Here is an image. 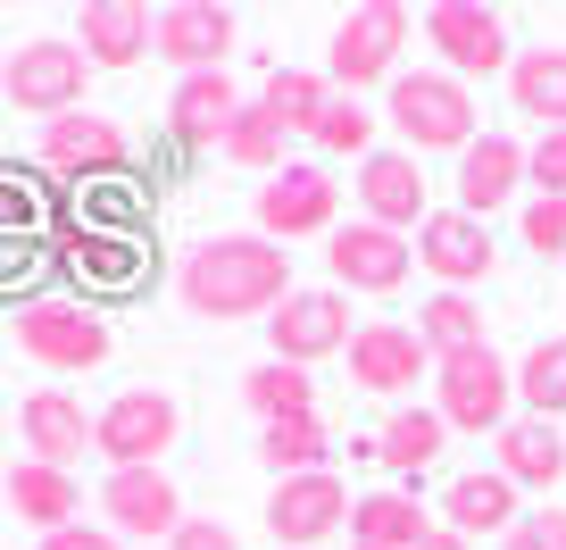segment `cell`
Returning a JSON list of instances; mask_svg holds the SVG:
<instances>
[{
  "instance_id": "obj_1",
  "label": "cell",
  "mask_w": 566,
  "mask_h": 550,
  "mask_svg": "<svg viewBox=\"0 0 566 550\" xmlns=\"http://www.w3.org/2000/svg\"><path fill=\"white\" fill-rule=\"evenodd\" d=\"M184 309L192 318H266V309L292 301V250H275L266 234H217V242H200L192 259H184Z\"/></svg>"
},
{
  "instance_id": "obj_2",
  "label": "cell",
  "mask_w": 566,
  "mask_h": 550,
  "mask_svg": "<svg viewBox=\"0 0 566 550\" xmlns=\"http://www.w3.org/2000/svg\"><path fill=\"white\" fill-rule=\"evenodd\" d=\"M384 117L391 134H400L408 159H424V151H467L475 143V92L459 84V75L442 68H408L384 84Z\"/></svg>"
},
{
  "instance_id": "obj_3",
  "label": "cell",
  "mask_w": 566,
  "mask_h": 550,
  "mask_svg": "<svg viewBox=\"0 0 566 550\" xmlns=\"http://www.w3.org/2000/svg\"><path fill=\"white\" fill-rule=\"evenodd\" d=\"M433 408H442L450 434H509L516 426V367L492 342L433 359Z\"/></svg>"
},
{
  "instance_id": "obj_4",
  "label": "cell",
  "mask_w": 566,
  "mask_h": 550,
  "mask_svg": "<svg viewBox=\"0 0 566 550\" xmlns=\"http://www.w3.org/2000/svg\"><path fill=\"white\" fill-rule=\"evenodd\" d=\"M400 51H408V9L400 0H375V9H350L325 42V84L334 92H367V84H391L400 75Z\"/></svg>"
},
{
  "instance_id": "obj_5",
  "label": "cell",
  "mask_w": 566,
  "mask_h": 550,
  "mask_svg": "<svg viewBox=\"0 0 566 550\" xmlns=\"http://www.w3.org/2000/svg\"><path fill=\"white\" fill-rule=\"evenodd\" d=\"M176 426H184L176 392L134 384V392H117V401L92 417V450L108 459V476H125V467H159V450H176Z\"/></svg>"
},
{
  "instance_id": "obj_6",
  "label": "cell",
  "mask_w": 566,
  "mask_h": 550,
  "mask_svg": "<svg viewBox=\"0 0 566 550\" xmlns=\"http://www.w3.org/2000/svg\"><path fill=\"white\" fill-rule=\"evenodd\" d=\"M424 42L442 51V75H500V68H516V51H509V25L492 18V9H475V0H433L424 9Z\"/></svg>"
},
{
  "instance_id": "obj_7",
  "label": "cell",
  "mask_w": 566,
  "mask_h": 550,
  "mask_svg": "<svg viewBox=\"0 0 566 550\" xmlns=\"http://www.w3.org/2000/svg\"><path fill=\"white\" fill-rule=\"evenodd\" d=\"M134 143H125V125L101 117V108H67V117L42 125V167L67 184H101V176H125Z\"/></svg>"
},
{
  "instance_id": "obj_8",
  "label": "cell",
  "mask_w": 566,
  "mask_h": 550,
  "mask_svg": "<svg viewBox=\"0 0 566 550\" xmlns=\"http://www.w3.org/2000/svg\"><path fill=\"white\" fill-rule=\"evenodd\" d=\"M84 75H92V59L75 51V42L42 34V42H25V51L9 59V101L51 125V117H67V108H84Z\"/></svg>"
},
{
  "instance_id": "obj_9",
  "label": "cell",
  "mask_w": 566,
  "mask_h": 550,
  "mask_svg": "<svg viewBox=\"0 0 566 550\" xmlns=\"http://www.w3.org/2000/svg\"><path fill=\"white\" fill-rule=\"evenodd\" d=\"M424 375H433V351H424L417 325H400V318L358 325V342H350V384H358V392H375V401H400V392H417Z\"/></svg>"
},
{
  "instance_id": "obj_10",
  "label": "cell",
  "mask_w": 566,
  "mask_h": 550,
  "mask_svg": "<svg viewBox=\"0 0 566 550\" xmlns=\"http://www.w3.org/2000/svg\"><path fill=\"white\" fill-rule=\"evenodd\" d=\"M18 342H25V359H42V367H59V375H84V367L108 359V325L92 318L84 301H34L18 318Z\"/></svg>"
},
{
  "instance_id": "obj_11",
  "label": "cell",
  "mask_w": 566,
  "mask_h": 550,
  "mask_svg": "<svg viewBox=\"0 0 566 550\" xmlns=\"http://www.w3.org/2000/svg\"><path fill=\"white\" fill-rule=\"evenodd\" d=\"M342 217V184L325 167H283L259 184V234L266 242H292V234H334Z\"/></svg>"
},
{
  "instance_id": "obj_12",
  "label": "cell",
  "mask_w": 566,
  "mask_h": 550,
  "mask_svg": "<svg viewBox=\"0 0 566 550\" xmlns=\"http://www.w3.org/2000/svg\"><path fill=\"white\" fill-rule=\"evenodd\" d=\"M266 342H275L283 367H308L325 351H350V292H292V301L266 318Z\"/></svg>"
},
{
  "instance_id": "obj_13",
  "label": "cell",
  "mask_w": 566,
  "mask_h": 550,
  "mask_svg": "<svg viewBox=\"0 0 566 550\" xmlns=\"http://www.w3.org/2000/svg\"><path fill=\"white\" fill-rule=\"evenodd\" d=\"M334 526H350V492H342L334 467H317V476H283L275 492H266V533L292 550L325 542Z\"/></svg>"
},
{
  "instance_id": "obj_14",
  "label": "cell",
  "mask_w": 566,
  "mask_h": 550,
  "mask_svg": "<svg viewBox=\"0 0 566 550\" xmlns=\"http://www.w3.org/2000/svg\"><path fill=\"white\" fill-rule=\"evenodd\" d=\"M101 517H108V533H134V542H176V526H184V500H176V484H167V467H125V476H108L101 484Z\"/></svg>"
},
{
  "instance_id": "obj_15",
  "label": "cell",
  "mask_w": 566,
  "mask_h": 550,
  "mask_svg": "<svg viewBox=\"0 0 566 550\" xmlns=\"http://www.w3.org/2000/svg\"><path fill=\"white\" fill-rule=\"evenodd\" d=\"M417 267L424 276H442V292H467L492 276V234H483V217L467 209H433L417 226Z\"/></svg>"
},
{
  "instance_id": "obj_16",
  "label": "cell",
  "mask_w": 566,
  "mask_h": 550,
  "mask_svg": "<svg viewBox=\"0 0 566 550\" xmlns=\"http://www.w3.org/2000/svg\"><path fill=\"white\" fill-rule=\"evenodd\" d=\"M408 259L417 250L400 242L391 226H334V250H325V267H334V292H391L408 276Z\"/></svg>"
},
{
  "instance_id": "obj_17",
  "label": "cell",
  "mask_w": 566,
  "mask_h": 550,
  "mask_svg": "<svg viewBox=\"0 0 566 550\" xmlns=\"http://www.w3.org/2000/svg\"><path fill=\"white\" fill-rule=\"evenodd\" d=\"M242 108L250 101L233 92L226 68H217V75H184L176 101H167V134H176V151H226V134H233Z\"/></svg>"
},
{
  "instance_id": "obj_18",
  "label": "cell",
  "mask_w": 566,
  "mask_h": 550,
  "mask_svg": "<svg viewBox=\"0 0 566 550\" xmlns=\"http://www.w3.org/2000/svg\"><path fill=\"white\" fill-rule=\"evenodd\" d=\"M159 59H176L184 75H217L233 51V9H217V0H176V9H159V42H150Z\"/></svg>"
},
{
  "instance_id": "obj_19",
  "label": "cell",
  "mask_w": 566,
  "mask_h": 550,
  "mask_svg": "<svg viewBox=\"0 0 566 550\" xmlns=\"http://www.w3.org/2000/svg\"><path fill=\"white\" fill-rule=\"evenodd\" d=\"M358 209H367V226H424V159H408V151H375V159H358Z\"/></svg>"
},
{
  "instance_id": "obj_20",
  "label": "cell",
  "mask_w": 566,
  "mask_h": 550,
  "mask_svg": "<svg viewBox=\"0 0 566 550\" xmlns=\"http://www.w3.org/2000/svg\"><path fill=\"white\" fill-rule=\"evenodd\" d=\"M18 426H25V450H34L42 467H75L92 450V417H84V401H67V392H25V408H18Z\"/></svg>"
},
{
  "instance_id": "obj_21",
  "label": "cell",
  "mask_w": 566,
  "mask_h": 550,
  "mask_svg": "<svg viewBox=\"0 0 566 550\" xmlns=\"http://www.w3.org/2000/svg\"><path fill=\"white\" fill-rule=\"evenodd\" d=\"M150 42H159V18H150L142 0H92V9H84V34H75V51H84L92 68H134Z\"/></svg>"
},
{
  "instance_id": "obj_22",
  "label": "cell",
  "mask_w": 566,
  "mask_h": 550,
  "mask_svg": "<svg viewBox=\"0 0 566 550\" xmlns=\"http://www.w3.org/2000/svg\"><path fill=\"white\" fill-rule=\"evenodd\" d=\"M500 476L516 484V492H558L566 484V426H549V417H516L509 434H500Z\"/></svg>"
},
{
  "instance_id": "obj_23",
  "label": "cell",
  "mask_w": 566,
  "mask_h": 550,
  "mask_svg": "<svg viewBox=\"0 0 566 550\" xmlns=\"http://www.w3.org/2000/svg\"><path fill=\"white\" fill-rule=\"evenodd\" d=\"M0 500L18 509V526H34V533H59V526H84V492H75V476L67 467H42V459H25V467H9V484H0Z\"/></svg>"
},
{
  "instance_id": "obj_24",
  "label": "cell",
  "mask_w": 566,
  "mask_h": 550,
  "mask_svg": "<svg viewBox=\"0 0 566 550\" xmlns=\"http://www.w3.org/2000/svg\"><path fill=\"white\" fill-rule=\"evenodd\" d=\"M516 184H525V151H516L509 134H475V143L459 151V209L467 217H492Z\"/></svg>"
},
{
  "instance_id": "obj_25",
  "label": "cell",
  "mask_w": 566,
  "mask_h": 550,
  "mask_svg": "<svg viewBox=\"0 0 566 550\" xmlns=\"http://www.w3.org/2000/svg\"><path fill=\"white\" fill-rule=\"evenodd\" d=\"M59 259H67L75 284H108V292H134L142 276L159 267L150 250L134 242V234H92V226H84V234H67V242H59Z\"/></svg>"
},
{
  "instance_id": "obj_26",
  "label": "cell",
  "mask_w": 566,
  "mask_h": 550,
  "mask_svg": "<svg viewBox=\"0 0 566 550\" xmlns=\"http://www.w3.org/2000/svg\"><path fill=\"white\" fill-rule=\"evenodd\" d=\"M433 517L417 509V492H367L350 500V550H424Z\"/></svg>"
},
{
  "instance_id": "obj_27",
  "label": "cell",
  "mask_w": 566,
  "mask_h": 550,
  "mask_svg": "<svg viewBox=\"0 0 566 550\" xmlns=\"http://www.w3.org/2000/svg\"><path fill=\"white\" fill-rule=\"evenodd\" d=\"M442 450H450L442 408H391L384 426H375V459H384L391 476H408V484H417L424 467H442Z\"/></svg>"
},
{
  "instance_id": "obj_28",
  "label": "cell",
  "mask_w": 566,
  "mask_h": 550,
  "mask_svg": "<svg viewBox=\"0 0 566 550\" xmlns=\"http://www.w3.org/2000/svg\"><path fill=\"white\" fill-rule=\"evenodd\" d=\"M442 526L467 533V542H475V533H509V526H516V484L500 476V467H492V476H450Z\"/></svg>"
},
{
  "instance_id": "obj_29",
  "label": "cell",
  "mask_w": 566,
  "mask_h": 550,
  "mask_svg": "<svg viewBox=\"0 0 566 550\" xmlns=\"http://www.w3.org/2000/svg\"><path fill=\"white\" fill-rule=\"evenodd\" d=\"M509 101H516V117H533L542 134H558L566 125V51H516Z\"/></svg>"
},
{
  "instance_id": "obj_30",
  "label": "cell",
  "mask_w": 566,
  "mask_h": 550,
  "mask_svg": "<svg viewBox=\"0 0 566 550\" xmlns=\"http://www.w3.org/2000/svg\"><path fill=\"white\" fill-rule=\"evenodd\" d=\"M242 401L259 408V426H283V417H317V384H308V367H283V359H266V367L242 375Z\"/></svg>"
},
{
  "instance_id": "obj_31",
  "label": "cell",
  "mask_w": 566,
  "mask_h": 550,
  "mask_svg": "<svg viewBox=\"0 0 566 550\" xmlns=\"http://www.w3.org/2000/svg\"><path fill=\"white\" fill-rule=\"evenodd\" d=\"M325 101H334V84L308 75V68H275V75H266V92H259V108L283 125V134H308V125L325 117Z\"/></svg>"
},
{
  "instance_id": "obj_32",
  "label": "cell",
  "mask_w": 566,
  "mask_h": 550,
  "mask_svg": "<svg viewBox=\"0 0 566 550\" xmlns=\"http://www.w3.org/2000/svg\"><path fill=\"white\" fill-rule=\"evenodd\" d=\"M516 401H525V417H549V426L566 417V334L525 351V367H516Z\"/></svg>"
},
{
  "instance_id": "obj_33",
  "label": "cell",
  "mask_w": 566,
  "mask_h": 550,
  "mask_svg": "<svg viewBox=\"0 0 566 550\" xmlns=\"http://www.w3.org/2000/svg\"><path fill=\"white\" fill-rule=\"evenodd\" d=\"M308 143H317L325 159H375V108L350 101V92H334V101H325V117L308 125Z\"/></svg>"
},
{
  "instance_id": "obj_34",
  "label": "cell",
  "mask_w": 566,
  "mask_h": 550,
  "mask_svg": "<svg viewBox=\"0 0 566 550\" xmlns=\"http://www.w3.org/2000/svg\"><path fill=\"white\" fill-rule=\"evenodd\" d=\"M417 334H424V351H433V359L475 351V342H483V309L467 301V292H433V301L417 309Z\"/></svg>"
},
{
  "instance_id": "obj_35",
  "label": "cell",
  "mask_w": 566,
  "mask_h": 550,
  "mask_svg": "<svg viewBox=\"0 0 566 550\" xmlns=\"http://www.w3.org/2000/svg\"><path fill=\"white\" fill-rule=\"evenodd\" d=\"M325 450H334V443H325L317 417H283V426H266V434H259V459L275 467V484H283V476H317Z\"/></svg>"
},
{
  "instance_id": "obj_36",
  "label": "cell",
  "mask_w": 566,
  "mask_h": 550,
  "mask_svg": "<svg viewBox=\"0 0 566 550\" xmlns=\"http://www.w3.org/2000/svg\"><path fill=\"white\" fill-rule=\"evenodd\" d=\"M226 159H233V167H266V176H283V125L266 117L259 101H250L242 117H233V134H226Z\"/></svg>"
},
{
  "instance_id": "obj_37",
  "label": "cell",
  "mask_w": 566,
  "mask_h": 550,
  "mask_svg": "<svg viewBox=\"0 0 566 550\" xmlns=\"http://www.w3.org/2000/svg\"><path fill=\"white\" fill-rule=\"evenodd\" d=\"M525 184H533V200H566V125L525 151Z\"/></svg>"
},
{
  "instance_id": "obj_38",
  "label": "cell",
  "mask_w": 566,
  "mask_h": 550,
  "mask_svg": "<svg viewBox=\"0 0 566 550\" xmlns=\"http://www.w3.org/2000/svg\"><path fill=\"white\" fill-rule=\"evenodd\" d=\"M500 550H566V509H558V500H542L533 517H516V526L500 533Z\"/></svg>"
},
{
  "instance_id": "obj_39",
  "label": "cell",
  "mask_w": 566,
  "mask_h": 550,
  "mask_svg": "<svg viewBox=\"0 0 566 550\" xmlns=\"http://www.w3.org/2000/svg\"><path fill=\"white\" fill-rule=\"evenodd\" d=\"M525 250L566 259V200H533V209H525Z\"/></svg>"
},
{
  "instance_id": "obj_40",
  "label": "cell",
  "mask_w": 566,
  "mask_h": 550,
  "mask_svg": "<svg viewBox=\"0 0 566 550\" xmlns=\"http://www.w3.org/2000/svg\"><path fill=\"white\" fill-rule=\"evenodd\" d=\"M42 234H0V284H34L42 276Z\"/></svg>"
},
{
  "instance_id": "obj_41",
  "label": "cell",
  "mask_w": 566,
  "mask_h": 550,
  "mask_svg": "<svg viewBox=\"0 0 566 550\" xmlns=\"http://www.w3.org/2000/svg\"><path fill=\"white\" fill-rule=\"evenodd\" d=\"M34 217H42V200L25 193V176H0V234H42Z\"/></svg>"
},
{
  "instance_id": "obj_42",
  "label": "cell",
  "mask_w": 566,
  "mask_h": 550,
  "mask_svg": "<svg viewBox=\"0 0 566 550\" xmlns=\"http://www.w3.org/2000/svg\"><path fill=\"white\" fill-rule=\"evenodd\" d=\"M167 550H242V542H233V533L217 526V517H184V526H176V542H167Z\"/></svg>"
},
{
  "instance_id": "obj_43",
  "label": "cell",
  "mask_w": 566,
  "mask_h": 550,
  "mask_svg": "<svg viewBox=\"0 0 566 550\" xmlns=\"http://www.w3.org/2000/svg\"><path fill=\"white\" fill-rule=\"evenodd\" d=\"M42 550H125L108 526H59V533H42Z\"/></svg>"
},
{
  "instance_id": "obj_44",
  "label": "cell",
  "mask_w": 566,
  "mask_h": 550,
  "mask_svg": "<svg viewBox=\"0 0 566 550\" xmlns=\"http://www.w3.org/2000/svg\"><path fill=\"white\" fill-rule=\"evenodd\" d=\"M424 550H467V533H450V526H433V542Z\"/></svg>"
},
{
  "instance_id": "obj_45",
  "label": "cell",
  "mask_w": 566,
  "mask_h": 550,
  "mask_svg": "<svg viewBox=\"0 0 566 550\" xmlns=\"http://www.w3.org/2000/svg\"><path fill=\"white\" fill-rule=\"evenodd\" d=\"M0 92H9V51H0Z\"/></svg>"
},
{
  "instance_id": "obj_46",
  "label": "cell",
  "mask_w": 566,
  "mask_h": 550,
  "mask_svg": "<svg viewBox=\"0 0 566 550\" xmlns=\"http://www.w3.org/2000/svg\"><path fill=\"white\" fill-rule=\"evenodd\" d=\"M0 484H9V476H0Z\"/></svg>"
}]
</instances>
